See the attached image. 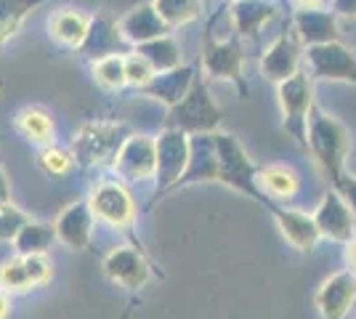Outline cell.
Segmentation results:
<instances>
[{"mask_svg": "<svg viewBox=\"0 0 356 319\" xmlns=\"http://www.w3.org/2000/svg\"><path fill=\"white\" fill-rule=\"evenodd\" d=\"M348 147H351V136L348 128L341 120L325 115L322 109H312L309 117V147L312 149L316 165L330 176V181L335 183L343 176V163L348 157Z\"/></svg>", "mask_w": 356, "mask_h": 319, "instance_id": "6da1fadb", "label": "cell"}, {"mask_svg": "<svg viewBox=\"0 0 356 319\" xmlns=\"http://www.w3.org/2000/svg\"><path fill=\"white\" fill-rule=\"evenodd\" d=\"M216 144H218V181L237 189L242 195L255 199L258 205L271 208L274 199H268L261 186H258V167L252 165L250 154L245 152V147L239 144L237 136L232 133H216Z\"/></svg>", "mask_w": 356, "mask_h": 319, "instance_id": "7a4b0ae2", "label": "cell"}, {"mask_svg": "<svg viewBox=\"0 0 356 319\" xmlns=\"http://www.w3.org/2000/svg\"><path fill=\"white\" fill-rule=\"evenodd\" d=\"M125 141H128V128L122 122H88L72 138L74 163H80L83 167L115 165Z\"/></svg>", "mask_w": 356, "mask_h": 319, "instance_id": "3957f363", "label": "cell"}, {"mask_svg": "<svg viewBox=\"0 0 356 319\" xmlns=\"http://www.w3.org/2000/svg\"><path fill=\"white\" fill-rule=\"evenodd\" d=\"M223 112L218 109V104L213 101V96L208 91L205 80H194L192 91L186 93L176 106H170L168 112V122L184 131V133H216L221 128Z\"/></svg>", "mask_w": 356, "mask_h": 319, "instance_id": "277c9868", "label": "cell"}, {"mask_svg": "<svg viewBox=\"0 0 356 319\" xmlns=\"http://www.w3.org/2000/svg\"><path fill=\"white\" fill-rule=\"evenodd\" d=\"M277 99L282 106V131L290 138H296L300 147H309V117L314 109L312 75L300 69L290 80L280 83Z\"/></svg>", "mask_w": 356, "mask_h": 319, "instance_id": "5b68a950", "label": "cell"}, {"mask_svg": "<svg viewBox=\"0 0 356 319\" xmlns=\"http://www.w3.org/2000/svg\"><path fill=\"white\" fill-rule=\"evenodd\" d=\"M202 69L213 80H229L237 93L245 99L248 96V83H245V54L237 38L232 40H213V35L205 38L202 48Z\"/></svg>", "mask_w": 356, "mask_h": 319, "instance_id": "8992f818", "label": "cell"}, {"mask_svg": "<svg viewBox=\"0 0 356 319\" xmlns=\"http://www.w3.org/2000/svg\"><path fill=\"white\" fill-rule=\"evenodd\" d=\"M189 165V133L178 131V128H168L157 138V192L154 199L165 195V192H173L176 189L178 179L186 173Z\"/></svg>", "mask_w": 356, "mask_h": 319, "instance_id": "52a82bcc", "label": "cell"}, {"mask_svg": "<svg viewBox=\"0 0 356 319\" xmlns=\"http://www.w3.org/2000/svg\"><path fill=\"white\" fill-rule=\"evenodd\" d=\"M303 69L312 75V80H332V83H354L356 85V56L346 46L322 43L309 46L303 56Z\"/></svg>", "mask_w": 356, "mask_h": 319, "instance_id": "ba28073f", "label": "cell"}, {"mask_svg": "<svg viewBox=\"0 0 356 319\" xmlns=\"http://www.w3.org/2000/svg\"><path fill=\"white\" fill-rule=\"evenodd\" d=\"M115 173L125 181H149L157 176V138L149 136H128L122 144Z\"/></svg>", "mask_w": 356, "mask_h": 319, "instance_id": "9c48e42d", "label": "cell"}, {"mask_svg": "<svg viewBox=\"0 0 356 319\" xmlns=\"http://www.w3.org/2000/svg\"><path fill=\"white\" fill-rule=\"evenodd\" d=\"M90 211L96 215V221L109 224V227L125 229L134 224L136 218V205L128 189L118 181H104L99 183L90 195Z\"/></svg>", "mask_w": 356, "mask_h": 319, "instance_id": "30bf717a", "label": "cell"}, {"mask_svg": "<svg viewBox=\"0 0 356 319\" xmlns=\"http://www.w3.org/2000/svg\"><path fill=\"white\" fill-rule=\"evenodd\" d=\"M314 221L322 231V237L332 240V243L348 245L356 237V213L335 189L325 192V197L314 213Z\"/></svg>", "mask_w": 356, "mask_h": 319, "instance_id": "8fae6325", "label": "cell"}, {"mask_svg": "<svg viewBox=\"0 0 356 319\" xmlns=\"http://www.w3.org/2000/svg\"><path fill=\"white\" fill-rule=\"evenodd\" d=\"M303 40L298 38V32H284L280 35L268 51L264 54V59H261V72L266 80L271 83H284V80H290L293 75L300 72V61H303Z\"/></svg>", "mask_w": 356, "mask_h": 319, "instance_id": "7c38bea8", "label": "cell"}, {"mask_svg": "<svg viewBox=\"0 0 356 319\" xmlns=\"http://www.w3.org/2000/svg\"><path fill=\"white\" fill-rule=\"evenodd\" d=\"M356 304V274L351 269L332 274L316 293V309L322 319H346Z\"/></svg>", "mask_w": 356, "mask_h": 319, "instance_id": "4fadbf2b", "label": "cell"}, {"mask_svg": "<svg viewBox=\"0 0 356 319\" xmlns=\"http://www.w3.org/2000/svg\"><path fill=\"white\" fill-rule=\"evenodd\" d=\"M104 274L120 288L138 290L149 282L152 263L136 247H115L104 259Z\"/></svg>", "mask_w": 356, "mask_h": 319, "instance_id": "5bb4252c", "label": "cell"}, {"mask_svg": "<svg viewBox=\"0 0 356 319\" xmlns=\"http://www.w3.org/2000/svg\"><path fill=\"white\" fill-rule=\"evenodd\" d=\"M268 213L274 215V221H277V227L282 231V237L296 247L298 253H314L316 250L322 231L316 227L314 215H309V213L303 211H293V208H277V205H271Z\"/></svg>", "mask_w": 356, "mask_h": 319, "instance_id": "9a60e30c", "label": "cell"}, {"mask_svg": "<svg viewBox=\"0 0 356 319\" xmlns=\"http://www.w3.org/2000/svg\"><path fill=\"white\" fill-rule=\"evenodd\" d=\"M197 181H218V144L216 133H194L189 136V165L178 179V186Z\"/></svg>", "mask_w": 356, "mask_h": 319, "instance_id": "2e32d148", "label": "cell"}, {"mask_svg": "<svg viewBox=\"0 0 356 319\" xmlns=\"http://www.w3.org/2000/svg\"><path fill=\"white\" fill-rule=\"evenodd\" d=\"M93 221H96V215L90 211L88 199H80V202L67 205L59 213L56 224H54L56 240L64 243L67 247H72V250H86L90 243V234H93Z\"/></svg>", "mask_w": 356, "mask_h": 319, "instance_id": "e0dca14e", "label": "cell"}, {"mask_svg": "<svg viewBox=\"0 0 356 319\" xmlns=\"http://www.w3.org/2000/svg\"><path fill=\"white\" fill-rule=\"evenodd\" d=\"M128 40L122 38V32H120V24L115 19H109V16H93V22H90V32L88 38H86V43H83V54L90 56L93 61L104 59V56H118V54H131L128 51Z\"/></svg>", "mask_w": 356, "mask_h": 319, "instance_id": "ac0fdd59", "label": "cell"}, {"mask_svg": "<svg viewBox=\"0 0 356 319\" xmlns=\"http://www.w3.org/2000/svg\"><path fill=\"white\" fill-rule=\"evenodd\" d=\"M122 38L131 46H141L149 40H157L163 35H170V27L163 22V16L157 14L154 3L152 6H136L118 22Z\"/></svg>", "mask_w": 356, "mask_h": 319, "instance_id": "d6986e66", "label": "cell"}, {"mask_svg": "<svg viewBox=\"0 0 356 319\" xmlns=\"http://www.w3.org/2000/svg\"><path fill=\"white\" fill-rule=\"evenodd\" d=\"M298 38L306 46H322L338 40V16L322 8H298L293 16Z\"/></svg>", "mask_w": 356, "mask_h": 319, "instance_id": "ffe728a7", "label": "cell"}, {"mask_svg": "<svg viewBox=\"0 0 356 319\" xmlns=\"http://www.w3.org/2000/svg\"><path fill=\"white\" fill-rule=\"evenodd\" d=\"M194 80H197L194 67H178V69H170V72L154 75V80L149 83L147 88H141V91L152 96V99H157V101H163L170 109V106H176L186 93L192 91Z\"/></svg>", "mask_w": 356, "mask_h": 319, "instance_id": "44dd1931", "label": "cell"}, {"mask_svg": "<svg viewBox=\"0 0 356 319\" xmlns=\"http://www.w3.org/2000/svg\"><path fill=\"white\" fill-rule=\"evenodd\" d=\"M90 22H93V16H86L80 11H72V8H61L56 14H51L48 30H51V38L61 46L83 48L90 32Z\"/></svg>", "mask_w": 356, "mask_h": 319, "instance_id": "7402d4cb", "label": "cell"}, {"mask_svg": "<svg viewBox=\"0 0 356 319\" xmlns=\"http://www.w3.org/2000/svg\"><path fill=\"white\" fill-rule=\"evenodd\" d=\"M277 16L274 6L266 0H237L232 6V24L239 38H258L264 24Z\"/></svg>", "mask_w": 356, "mask_h": 319, "instance_id": "603a6c76", "label": "cell"}, {"mask_svg": "<svg viewBox=\"0 0 356 319\" xmlns=\"http://www.w3.org/2000/svg\"><path fill=\"white\" fill-rule=\"evenodd\" d=\"M258 186L268 199H293L298 195L300 179L293 167L266 165L258 167Z\"/></svg>", "mask_w": 356, "mask_h": 319, "instance_id": "cb8c5ba5", "label": "cell"}, {"mask_svg": "<svg viewBox=\"0 0 356 319\" xmlns=\"http://www.w3.org/2000/svg\"><path fill=\"white\" fill-rule=\"evenodd\" d=\"M16 131L24 138H30L32 144L51 147L56 128H54V120H51V115L45 109H40V106H24L16 115Z\"/></svg>", "mask_w": 356, "mask_h": 319, "instance_id": "d4e9b609", "label": "cell"}, {"mask_svg": "<svg viewBox=\"0 0 356 319\" xmlns=\"http://www.w3.org/2000/svg\"><path fill=\"white\" fill-rule=\"evenodd\" d=\"M136 51L154 67L157 75L181 67V46L176 43L173 35H163V38H157V40L141 43V46H136Z\"/></svg>", "mask_w": 356, "mask_h": 319, "instance_id": "484cf974", "label": "cell"}, {"mask_svg": "<svg viewBox=\"0 0 356 319\" xmlns=\"http://www.w3.org/2000/svg\"><path fill=\"white\" fill-rule=\"evenodd\" d=\"M56 240V229L54 224H40V221H30L27 227L19 231L14 240V247L19 256H35V253H45Z\"/></svg>", "mask_w": 356, "mask_h": 319, "instance_id": "4316f807", "label": "cell"}, {"mask_svg": "<svg viewBox=\"0 0 356 319\" xmlns=\"http://www.w3.org/2000/svg\"><path fill=\"white\" fill-rule=\"evenodd\" d=\"M48 0H0V43H6L14 35L24 19Z\"/></svg>", "mask_w": 356, "mask_h": 319, "instance_id": "83f0119b", "label": "cell"}, {"mask_svg": "<svg viewBox=\"0 0 356 319\" xmlns=\"http://www.w3.org/2000/svg\"><path fill=\"white\" fill-rule=\"evenodd\" d=\"M157 14L163 16V22L173 30V27H184L194 22L202 14V3L200 0H154Z\"/></svg>", "mask_w": 356, "mask_h": 319, "instance_id": "f1b7e54d", "label": "cell"}, {"mask_svg": "<svg viewBox=\"0 0 356 319\" xmlns=\"http://www.w3.org/2000/svg\"><path fill=\"white\" fill-rule=\"evenodd\" d=\"M128 56V54H125ZM125 56H104V59L93 61V80L104 88V91H120L128 85V75H125Z\"/></svg>", "mask_w": 356, "mask_h": 319, "instance_id": "f546056e", "label": "cell"}, {"mask_svg": "<svg viewBox=\"0 0 356 319\" xmlns=\"http://www.w3.org/2000/svg\"><path fill=\"white\" fill-rule=\"evenodd\" d=\"M0 288L6 293H27V290H32V279L27 274V266H24L22 256L0 263Z\"/></svg>", "mask_w": 356, "mask_h": 319, "instance_id": "4dcf8cb0", "label": "cell"}, {"mask_svg": "<svg viewBox=\"0 0 356 319\" xmlns=\"http://www.w3.org/2000/svg\"><path fill=\"white\" fill-rule=\"evenodd\" d=\"M38 165H40V170H43L45 176L61 179V176H67L72 170L74 154L61 149V147H45L43 152L38 154Z\"/></svg>", "mask_w": 356, "mask_h": 319, "instance_id": "1f68e13d", "label": "cell"}, {"mask_svg": "<svg viewBox=\"0 0 356 319\" xmlns=\"http://www.w3.org/2000/svg\"><path fill=\"white\" fill-rule=\"evenodd\" d=\"M27 224H30V215L22 208H16L14 202L0 205V243H14Z\"/></svg>", "mask_w": 356, "mask_h": 319, "instance_id": "d6a6232c", "label": "cell"}, {"mask_svg": "<svg viewBox=\"0 0 356 319\" xmlns=\"http://www.w3.org/2000/svg\"><path fill=\"white\" fill-rule=\"evenodd\" d=\"M125 75H128V85H134V88H147L157 72H154V67H152L138 51H131V54L125 56Z\"/></svg>", "mask_w": 356, "mask_h": 319, "instance_id": "836d02e7", "label": "cell"}, {"mask_svg": "<svg viewBox=\"0 0 356 319\" xmlns=\"http://www.w3.org/2000/svg\"><path fill=\"white\" fill-rule=\"evenodd\" d=\"M22 259H24L27 274H30V279H32V288H40V285H45V282L51 279V274H54V266H51V261L45 259V253L22 256Z\"/></svg>", "mask_w": 356, "mask_h": 319, "instance_id": "e575fe53", "label": "cell"}, {"mask_svg": "<svg viewBox=\"0 0 356 319\" xmlns=\"http://www.w3.org/2000/svg\"><path fill=\"white\" fill-rule=\"evenodd\" d=\"M332 14L335 16H354L356 19V0H335V3H332Z\"/></svg>", "mask_w": 356, "mask_h": 319, "instance_id": "d590c367", "label": "cell"}, {"mask_svg": "<svg viewBox=\"0 0 356 319\" xmlns=\"http://www.w3.org/2000/svg\"><path fill=\"white\" fill-rule=\"evenodd\" d=\"M3 202H11V186H8V176H6V170L0 165V205Z\"/></svg>", "mask_w": 356, "mask_h": 319, "instance_id": "8d00e7d4", "label": "cell"}, {"mask_svg": "<svg viewBox=\"0 0 356 319\" xmlns=\"http://www.w3.org/2000/svg\"><path fill=\"white\" fill-rule=\"evenodd\" d=\"M346 261H348V269L356 274V237L348 243V247H346Z\"/></svg>", "mask_w": 356, "mask_h": 319, "instance_id": "74e56055", "label": "cell"}, {"mask_svg": "<svg viewBox=\"0 0 356 319\" xmlns=\"http://www.w3.org/2000/svg\"><path fill=\"white\" fill-rule=\"evenodd\" d=\"M8 317V298H6V290L0 288V319Z\"/></svg>", "mask_w": 356, "mask_h": 319, "instance_id": "f35d334b", "label": "cell"}, {"mask_svg": "<svg viewBox=\"0 0 356 319\" xmlns=\"http://www.w3.org/2000/svg\"><path fill=\"white\" fill-rule=\"evenodd\" d=\"M293 3H296L298 8H316L319 0H293Z\"/></svg>", "mask_w": 356, "mask_h": 319, "instance_id": "ab89813d", "label": "cell"}, {"mask_svg": "<svg viewBox=\"0 0 356 319\" xmlns=\"http://www.w3.org/2000/svg\"><path fill=\"white\" fill-rule=\"evenodd\" d=\"M0 88H3V80H0Z\"/></svg>", "mask_w": 356, "mask_h": 319, "instance_id": "60d3db41", "label": "cell"}]
</instances>
